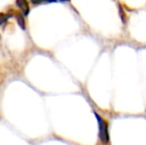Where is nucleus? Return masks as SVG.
<instances>
[{"mask_svg":"<svg viewBox=\"0 0 146 145\" xmlns=\"http://www.w3.org/2000/svg\"><path fill=\"white\" fill-rule=\"evenodd\" d=\"M33 4H40L43 2H56V0H31Z\"/></svg>","mask_w":146,"mask_h":145,"instance_id":"5","label":"nucleus"},{"mask_svg":"<svg viewBox=\"0 0 146 145\" xmlns=\"http://www.w3.org/2000/svg\"><path fill=\"white\" fill-rule=\"evenodd\" d=\"M16 5L18 6V8L20 9V11L22 12L24 16L29 14V5H28L27 0H16Z\"/></svg>","mask_w":146,"mask_h":145,"instance_id":"1","label":"nucleus"},{"mask_svg":"<svg viewBox=\"0 0 146 145\" xmlns=\"http://www.w3.org/2000/svg\"><path fill=\"white\" fill-rule=\"evenodd\" d=\"M8 17H9V16L6 15V14L0 13V25H1V24H3L4 22H6V20L8 19Z\"/></svg>","mask_w":146,"mask_h":145,"instance_id":"4","label":"nucleus"},{"mask_svg":"<svg viewBox=\"0 0 146 145\" xmlns=\"http://www.w3.org/2000/svg\"><path fill=\"white\" fill-rule=\"evenodd\" d=\"M98 122H100V137L104 141V138H108V133H106V124H104V122L102 121V118H100V117H98Z\"/></svg>","mask_w":146,"mask_h":145,"instance_id":"2","label":"nucleus"},{"mask_svg":"<svg viewBox=\"0 0 146 145\" xmlns=\"http://www.w3.org/2000/svg\"><path fill=\"white\" fill-rule=\"evenodd\" d=\"M16 20H17L18 24H19V26L22 28V29H25V20H24V17L23 15H21V14H17L16 15Z\"/></svg>","mask_w":146,"mask_h":145,"instance_id":"3","label":"nucleus"}]
</instances>
